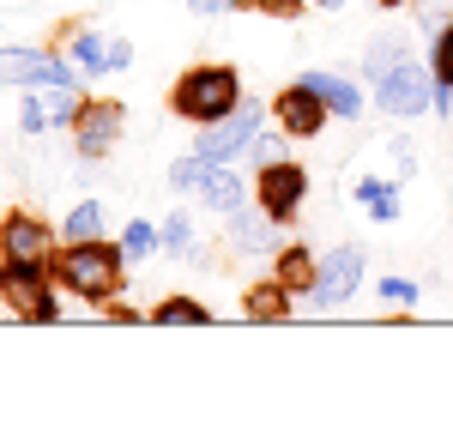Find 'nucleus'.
<instances>
[{
  "mask_svg": "<svg viewBox=\"0 0 453 423\" xmlns=\"http://www.w3.org/2000/svg\"><path fill=\"white\" fill-rule=\"evenodd\" d=\"M121 254L127 248L115 242H67L49 254V273H55V284L61 290H73L79 303H115L121 296Z\"/></svg>",
  "mask_w": 453,
  "mask_h": 423,
  "instance_id": "obj_1",
  "label": "nucleus"
},
{
  "mask_svg": "<svg viewBox=\"0 0 453 423\" xmlns=\"http://www.w3.org/2000/svg\"><path fill=\"white\" fill-rule=\"evenodd\" d=\"M170 109L181 115V121L206 127V121H218V115L242 109V73L224 67V61H200V67H188L170 85Z\"/></svg>",
  "mask_w": 453,
  "mask_h": 423,
  "instance_id": "obj_2",
  "label": "nucleus"
},
{
  "mask_svg": "<svg viewBox=\"0 0 453 423\" xmlns=\"http://www.w3.org/2000/svg\"><path fill=\"white\" fill-rule=\"evenodd\" d=\"M0 303L25 320H55V273H49V260L0 254Z\"/></svg>",
  "mask_w": 453,
  "mask_h": 423,
  "instance_id": "obj_3",
  "label": "nucleus"
},
{
  "mask_svg": "<svg viewBox=\"0 0 453 423\" xmlns=\"http://www.w3.org/2000/svg\"><path fill=\"white\" fill-rule=\"evenodd\" d=\"M254 200H260L266 218L290 224V218L303 212V200H309V170H303V164H290V158L260 164V176H254Z\"/></svg>",
  "mask_w": 453,
  "mask_h": 423,
  "instance_id": "obj_4",
  "label": "nucleus"
},
{
  "mask_svg": "<svg viewBox=\"0 0 453 423\" xmlns=\"http://www.w3.org/2000/svg\"><path fill=\"white\" fill-rule=\"evenodd\" d=\"M429 91H435V73L418 67L411 55H405V61H393V67L375 79V104H381L387 115H399V121L423 115V109H429Z\"/></svg>",
  "mask_w": 453,
  "mask_h": 423,
  "instance_id": "obj_5",
  "label": "nucleus"
},
{
  "mask_svg": "<svg viewBox=\"0 0 453 423\" xmlns=\"http://www.w3.org/2000/svg\"><path fill=\"white\" fill-rule=\"evenodd\" d=\"M0 85H79V61H61L55 49H0Z\"/></svg>",
  "mask_w": 453,
  "mask_h": 423,
  "instance_id": "obj_6",
  "label": "nucleus"
},
{
  "mask_svg": "<svg viewBox=\"0 0 453 423\" xmlns=\"http://www.w3.org/2000/svg\"><path fill=\"white\" fill-rule=\"evenodd\" d=\"M254 134H260V109L242 104V109H230V115H218V121H206L200 140H194V151H200L206 164H236L248 145H254Z\"/></svg>",
  "mask_w": 453,
  "mask_h": 423,
  "instance_id": "obj_7",
  "label": "nucleus"
},
{
  "mask_svg": "<svg viewBox=\"0 0 453 423\" xmlns=\"http://www.w3.org/2000/svg\"><path fill=\"white\" fill-rule=\"evenodd\" d=\"M121 127H127V109L115 104V97H85L79 121H73V145H79V158H109V145L121 140Z\"/></svg>",
  "mask_w": 453,
  "mask_h": 423,
  "instance_id": "obj_8",
  "label": "nucleus"
},
{
  "mask_svg": "<svg viewBox=\"0 0 453 423\" xmlns=\"http://www.w3.org/2000/svg\"><path fill=\"white\" fill-rule=\"evenodd\" d=\"M357 284H363V248H357V242H350V248H333V254L320 260V273H314L309 303H314V309H339Z\"/></svg>",
  "mask_w": 453,
  "mask_h": 423,
  "instance_id": "obj_9",
  "label": "nucleus"
},
{
  "mask_svg": "<svg viewBox=\"0 0 453 423\" xmlns=\"http://www.w3.org/2000/svg\"><path fill=\"white\" fill-rule=\"evenodd\" d=\"M273 115H279L284 140H314V134L326 127V115H333V109H326L309 85L296 79V85H284V91H279V109H273Z\"/></svg>",
  "mask_w": 453,
  "mask_h": 423,
  "instance_id": "obj_10",
  "label": "nucleus"
},
{
  "mask_svg": "<svg viewBox=\"0 0 453 423\" xmlns=\"http://www.w3.org/2000/svg\"><path fill=\"white\" fill-rule=\"evenodd\" d=\"M0 254H12V260H49L55 254V230L36 212H6L0 218Z\"/></svg>",
  "mask_w": 453,
  "mask_h": 423,
  "instance_id": "obj_11",
  "label": "nucleus"
},
{
  "mask_svg": "<svg viewBox=\"0 0 453 423\" xmlns=\"http://www.w3.org/2000/svg\"><path fill=\"white\" fill-rule=\"evenodd\" d=\"M303 85H309V91L333 109V115H345V121H357V115H363V91H357L350 79H339V73H303Z\"/></svg>",
  "mask_w": 453,
  "mask_h": 423,
  "instance_id": "obj_12",
  "label": "nucleus"
},
{
  "mask_svg": "<svg viewBox=\"0 0 453 423\" xmlns=\"http://www.w3.org/2000/svg\"><path fill=\"white\" fill-rule=\"evenodd\" d=\"M273 236H279V218H266V212L254 218V212H242V206L230 212V248H236V254H266Z\"/></svg>",
  "mask_w": 453,
  "mask_h": 423,
  "instance_id": "obj_13",
  "label": "nucleus"
},
{
  "mask_svg": "<svg viewBox=\"0 0 453 423\" xmlns=\"http://www.w3.org/2000/svg\"><path fill=\"white\" fill-rule=\"evenodd\" d=\"M200 200L211 212H236L248 200V181L230 170V164H206V181H200Z\"/></svg>",
  "mask_w": 453,
  "mask_h": 423,
  "instance_id": "obj_14",
  "label": "nucleus"
},
{
  "mask_svg": "<svg viewBox=\"0 0 453 423\" xmlns=\"http://www.w3.org/2000/svg\"><path fill=\"white\" fill-rule=\"evenodd\" d=\"M314 273H320V260H314L309 248H279V273H273V279H279L290 296H309Z\"/></svg>",
  "mask_w": 453,
  "mask_h": 423,
  "instance_id": "obj_15",
  "label": "nucleus"
},
{
  "mask_svg": "<svg viewBox=\"0 0 453 423\" xmlns=\"http://www.w3.org/2000/svg\"><path fill=\"white\" fill-rule=\"evenodd\" d=\"M242 315L248 320H290V290H284L279 279L254 284V290L242 296Z\"/></svg>",
  "mask_w": 453,
  "mask_h": 423,
  "instance_id": "obj_16",
  "label": "nucleus"
},
{
  "mask_svg": "<svg viewBox=\"0 0 453 423\" xmlns=\"http://www.w3.org/2000/svg\"><path fill=\"white\" fill-rule=\"evenodd\" d=\"M151 320H157V327H206L211 309H206V303H194V296H164V303L151 309Z\"/></svg>",
  "mask_w": 453,
  "mask_h": 423,
  "instance_id": "obj_17",
  "label": "nucleus"
},
{
  "mask_svg": "<svg viewBox=\"0 0 453 423\" xmlns=\"http://www.w3.org/2000/svg\"><path fill=\"white\" fill-rule=\"evenodd\" d=\"M357 200L369 206V218H375V224H393V218H399V194H393V181H381V176L357 181Z\"/></svg>",
  "mask_w": 453,
  "mask_h": 423,
  "instance_id": "obj_18",
  "label": "nucleus"
},
{
  "mask_svg": "<svg viewBox=\"0 0 453 423\" xmlns=\"http://www.w3.org/2000/svg\"><path fill=\"white\" fill-rule=\"evenodd\" d=\"M61 236H67V242H97V236H104V206H97V200H79V206L67 212V224H61Z\"/></svg>",
  "mask_w": 453,
  "mask_h": 423,
  "instance_id": "obj_19",
  "label": "nucleus"
},
{
  "mask_svg": "<svg viewBox=\"0 0 453 423\" xmlns=\"http://www.w3.org/2000/svg\"><path fill=\"white\" fill-rule=\"evenodd\" d=\"M49 97H42V109H49V121L55 127H73L79 121V109H85V97H79V85H42Z\"/></svg>",
  "mask_w": 453,
  "mask_h": 423,
  "instance_id": "obj_20",
  "label": "nucleus"
},
{
  "mask_svg": "<svg viewBox=\"0 0 453 423\" xmlns=\"http://www.w3.org/2000/svg\"><path fill=\"white\" fill-rule=\"evenodd\" d=\"M157 236H164V254H175V260H188V254H194V224H188V212H170Z\"/></svg>",
  "mask_w": 453,
  "mask_h": 423,
  "instance_id": "obj_21",
  "label": "nucleus"
},
{
  "mask_svg": "<svg viewBox=\"0 0 453 423\" xmlns=\"http://www.w3.org/2000/svg\"><path fill=\"white\" fill-rule=\"evenodd\" d=\"M429 73H435V85H453V19L429 42Z\"/></svg>",
  "mask_w": 453,
  "mask_h": 423,
  "instance_id": "obj_22",
  "label": "nucleus"
},
{
  "mask_svg": "<svg viewBox=\"0 0 453 423\" xmlns=\"http://www.w3.org/2000/svg\"><path fill=\"white\" fill-rule=\"evenodd\" d=\"M73 61H79V73H109V42L104 36H73Z\"/></svg>",
  "mask_w": 453,
  "mask_h": 423,
  "instance_id": "obj_23",
  "label": "nucleus"
},
{
  "mask_svg": "<svg viewBox=\"0 0 453 423\" xmlns=\"http://www.w3.org/2000/svg\"><path fill=\"white\" fill-rule=\"evenodd\" d=\"M157 242H164V236H157V224H145V218H134V224L121 230V248H127L134 260H145V254H151Z\"/></svg>",
  "mask_w": 453,
  "mask_h": 423,
  "instance_id": "obj_24",
  "label": "nucleus"
},
{
  "mask_svg": "<svg viewBox=\"0 0 453 423\" xmlns=\"http://www.w3.org/2000/svg\"><path fill=\"white\" fill-rule=\"evenodd\" d=\"M200 181H206V158H200V151H194V158H181V164H170V188L200 194Z\"/></svg>",
  "mask_w": 453,
  "mask_h": 423,
  "instance_id": "obj_25",
  "label": "nucleus"
},
{
  "mask_svg": "<svg viewBox=\"0 0 453 423\" xmlns=\"http://www.w3.org/2000/svg\"><path fill=\"white\" fill-rule=\"evenodd\" d=\"M236 12H273V19H296L303 12V0H230Z\"/></svg>",
  "mask_w": 453,
  "mask_h": 423,
  "instance_id": "obj_26",
  "label": "nucleus"
},
{
  "mask_svg": "<svg viewBox=\"0 0 453 423\" xmlns=\"http://www.w3.org/2000/svg\"><path fill=\"white\" fill-rule=\"evenodd\" d=\"M393 61H405V42H393V36H381V42H375V49H369V73H375V79H381V73L393 67Z\"/></svg>",
  "mask_w": 453,
  "mask_h": 423,
  "instance_id": "obj_27",
  "label": "nucleus"
},
{
  "mask_svg": "<svg viewBox=\"0 0 453 423\" xmlns=\"http://www.w3.org/2000/svg\"><path fill=\"white\" fill-rule=\"evenodd\" d=\"M375 290H381V303H399V309H411V303H418V284L399 279V273H393V279H381Z\"/></svg>",
  "mask_w": 453,
  "mask_h": 423,
  "instance_id": "obj_28",
  "label": "nucleus"
},
{
  "mask_svg": "<svg viewBox=\"0 0 453 423\" xmlns=\"http://www.w3.org/2000/svg\"><path fill=\"white\" fill-rule=\"evenodd\" d=\"M19 127H25V134H42V127H49V109L36 104V97H25V104H19Z\"/></svg>",
  "mask_w": 453,
  "mask_h": 423,
  "instance_id": "obj_29",
  "label": "nucleus"
},
{
  "mask_svg": "<svg viewBox=\"0 0 453 423\" xmlns=\"http://www.w3.org/2000/svg\"><path fill=\"white\" fill-rule=\"evenodd\" d=\"M127 61H134V49H127L121 36H109V73H121V67H127Z\"/></svg>",
  "mask_w": 453,
  "mask_h": 423,
  "instance_id": "obj_30",
  "label": "nucleus"
},
{
  "mask_svg": "<svg viewBox=\"0 0 453 423\" xmlns=\"http://www.w3.org/2000/svg\"><path fill=\"white\" fill-rule=\"evenodd\" d=\"M429 109H435V115H453V85H435V91H429Z\"/></svg>",
  "mask_w": 453,
  "mask_h": 423,
  "instance_id": "obj_31",
  "label": "nucleus"
},
{
  "mask_svg": "<svg viewBox=\"0 0 453 423\" xmlns=\"http://www.w3.org/2000/svg\"><path fill=\"white\" fill-rule=\"evenodd\" d=\"M248 151H254L260 164H273V158H279V140H266V134H254V145H248Z\"/></svg>",
  "mask_w": 453,
  "mask_h": 423,
  "instance_id": "obj_32",
  "label": "nucleus"
},
{
  "mask_svg": "<svg viewBox=\"0 0 453 423\" xmlns=\"http://www.w3.org/2000/svg\"><path fill=\"white\" fill-rule=\"evenodd\" d=\"M194 12H230V0H188Z\"/></svg>",
  "mask_w": 453,
  "mask_h": 423,
  "instance_id": "obj_33",
  "label": "nucleus"
},
{
  "mask_svg": "<svg viewBox=\"0 0 453 423\" xmlns=\"http://www.w3.org/2000/svg\"><path fill=\"white\" fill-rule=\"evenodd\" d=\"M314 6H320V12H339V6H345V0H314Z\"/></svg>",
  "mask_w": 453,
  "mask_h": 423,
  "instance_id": "obj_34",
  "label": "nucleus"
}]
</instances>
